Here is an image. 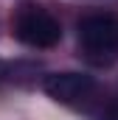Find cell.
I'll return each instance as SVG.
<instances>
[{"label": "cell", "mask_w": 118, "mask_h": 120, "mask_svg": "<svg viewBox=\"0 0 118 120\" xmlns=\"http://www.w3.org/2000/svg\"><path fill=\"white\" fill-rule=\"evenodd\" d=\"M79 45L93 64H110L118 59V17L90 14L79 22Z\"/></svg>", "instance_id": "obj_1"}, {"label": "cell", "mask_w": 118, "mask_h": 120, "mask_svg": "<svg viewBox=\"0 0 118 120\" xmlns=\"http://www.w3.org/2000/svg\"><path fill=\"white\" fill-rule=\"evenodd\" d=\"M11 28H14V36L28 48H54L62 39V28H59L56 17L37 3H20L17 6Z\"/></svg>", "instance_id": "obj_2"}, {"label": "cell", "mask_w": 118, "mask_h": 120, "mask_svg": "<svg viewBox=\"0 0 118 120\" xmlns=\"http://www.w3.org/2000/svg\"><path fill=\"white\" fill-rule=\"evenodd\" d=\"M93 78L84 73H51L42 81V90L48 98H54L59 103H76L82 98H87L93 92Z\"/></svg>", "instance_id": "obj_3"}, {"label": "cell", "mask_w": 118, "mask_h": 120, "mask_svg": "<svg viewBox=\"0 0 118 120\" xmlns=\"http://www.w3.org/2000/svg\"><path fill=\"white\" fill-rule=\"evenodd\" d=\"M98 120H118V98L107 103V109L101 112V117H98Z\"/></svg>", "instance_id": "obj_4"}]
</instances>
